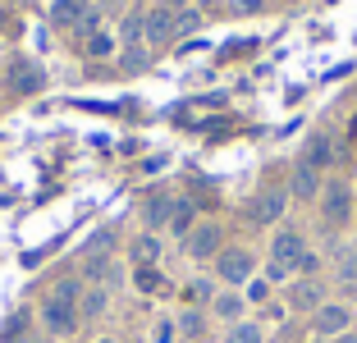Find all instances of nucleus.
<instances>
[{"label":"nucleus","mask_w":357,"mask_h":343,"mask_svg":"<svg viewBox=\"0 0 357 343\" xmlns=\"http://www.w3.org/2000/svg\"><path fill=\"white\" fill-rule=\"evenodd\" d=\"M215 275H220L225 284H248V280H252V252L225 247L220 257H215Z\"/></svg>","instance_id":"1"},{"label":"nucleus","mask_w":357,"mask_h":343,"mask_svg":"<svg viewBox=\"0 0 357 343\" xmlns=\"http://www.w3.org/2000/svg\"><path fill=\"white\" fill-rule=\"evenodd\" d=\"M42 325L55 334V339H69V334H74V325H78V307H74V302H60V298H46Z\"/></svg>","instance_id":"2"},{"label":"nucleus","mask_w":357,"mask_h":343,"mask_svg":"<svg viewBox=\"0 0 357 343\" xmlns=\"http://www.w3.org/2000/svg\"><path fill=\"white\" fill-rule=\"evenodd\" d=\"M353 211V192L344 183H321V220L326 224H344Z\"/></svg>","instance_id":"3"},{"label":"nucleus","mask_w":357,"mask_h":343,"mask_svg":"<svg viewBox=\"0 0 357 343\" xmlns=\"http://www.w3.org/2000/svg\"><path fill=\"white\" fill-rule=\"evenodd\" d=\"M142 37H147L151 46H165L178 37V14L169 10V5H156V10H147V28H142Z\"/></svg>","instance_id":"4"},{"label":"nucleus","mask_w":357,"mask_h":343,"mask_svg":"<svg viewBox=\"0 0 357 343\" xmlns=\"http://www.w3.org/2000/svg\"><path fill=\"white\" fill-rule=\"evenodd\" d=\"M284 206H289V192L266 188V192H257L252 206H248V220H252V224H275V220L284 215Z\"/></svg>","instance_id":"5"},{"label":"nucleus","mask_w":357,"mask_h":343,"mask_svg":"<svg viewBox=\"0 0 357 343\" xmlns=\"http://www.w3.org/2000/svg\"><path fill=\"white\" fill-rule=\"evenodd\" d=\"M5 78H10V92H19V96H32V92H42V83H46L42 64H32V60H14Z\"/></svg>","instance_id":"6"},{"label":"nucleus","mask_w":357,"mask_h":343,"mask_svg":"<svg viewBox=\"0 0 357 343\" xmlns=\"http://www.w3.org/2000/svg\"><path fill=\"white\" fill-rule=\"evenodd\" d=\"M303 252H307V243H303L298 229H284V234H275V243H271V261H280V266H289V270L303 261Z\"/></svg>","instance_id":"7"},{"label":"nucleus","mask_w":357,"mask_h":343,"mask_svg":"<svg viewBox=\"0 0 357 343\" xmlns=\"http://www.w3.org/2000/svg\"><path fill=\"white\" fill-rule=\"evenodd\" d=\"M348 307H339V302H326L321 312L312 316V325H316V334H330V339H339V334H348Z\"/></svg>","instance_id":"8"},{"label":"nucleus","mask_w":357,"mask_h":343,"mask_svg":"<svg viewBox=\"0 0 357 343\" xmlns=\"http://www.w3.org/2000/svg\"><path fill=\"white\" fill-rule=\"evenodd\" d=\"M289 307H294V312H321V307H326V289L316 280H298L294 289H289Z\"/></svg>","instance_id":"9"},{"label":"nucleus","mask_w":357,"mask_h":343,"mask_svg":"<svg viewBox=\"0 0 357 343\" xmlns=\"http://www.w3.org/2000/svg\"><path fill=\"white\" fill-rule=\"evenodd\" d=\"M289 192H294V197H321V169L316 165H307V160H298L294 165V178H289Z\"/></svg>","instance_id":"10"},{"label":"nucleus","mask_w":357,"mask_h":343,"mask_svg":"<svg viewBox=\"0 0 357 343\" xmlns=\"http://www.w3.org/2000/svg\"><path fill=\"white\" fill-rule=\"evenodd\" d=\"M215 247H220V229L215 224H192V234H188L192 257H215Z\"/></svg>","instance_id":"11"},{"label":"nucleus","mask_w":357,"mask_h":343,"mask_svg":"<svg viewBox=\"0 0 357 343\" xmlns=\"http://www.w3.org/2000/svg\"><path fill=\"white\" fill-rule=\"evenodd\" d=\"M87 10H92L87 0H55V5H51V23H55V28H69V32H74V23L83 19Z\"/></svg>","instance_id":"12"},{"label":"nucleus","mask_w":357,"mask_h":343,"mask_svg":"<svg viewBox=\"0 0 357 343\" xmlns=\"http://www.w3.org/2000/svg\"><path fill=\"white\" fill-rule=\"evenodd\" d=\"M174 206H178L174 197H151V201H147V211H142V224H147V229H160V224H169Z\"/></svg>","instance_id":"13"},{"label":"nucleus","mask_w":357,"mask_h":343,"mask_svg":"<svg viewBox=\"0 0 357 343\" xmlns=\"http://www.w3.org/2000/svg\"><path fill=\"white\" fill-rule=\"evenodd\" d=\"M105 302H110L105 289H87L83 298H78V321H96V316L105 312Z\"/></svg>","instance_id":"14"},{"label":"nucleus","mask_w":357,"mask_h":343,"mask_svg":"<svg viewBox=\"0 0 357 343\" xmlns=\"http://www.w3.org/2000/svg\"><path fill=\"white\" fill-rule=\"evenodd\" d=\"M202 330H206L202 312H178L174 316V334H183V339H202Z\"/></svg>","instance_id":"15"},{"label":"nucleus","mask_w":357,"mask_h":343,"mask_svg":"<svg viewBox=\"0 0 357 343\" xmlns=\"http://www.w3.org/2000/svg\"><path fill=\"white\" fill-rule=\"evenodd\" d=\"M215 316H220V321H234V325H238V316H243V298H238V293H220V298H215Z\"/></svg>","instance_id":"16"},{"label":"nucleus","mask_w":357,"mask_h":343,"mask_svg":"<svg viewBox=\"0 0 357 343\" xmlns=\"http://www.w3.org/2000/svg\"><path fill=\"white\" fill-rule=\"evenodd\" d=\"M330 160H335V142H330V137H312V151H307V165H330Z\"/></svg>","instance_id":"17"},{"label":"nucleus","mask_w":357,"mask_h":343,"mask_svg":"<svg viewBox=\"0 0 357 343\" xmlns=\"http://www.w3.org/2000/svg\"><path fill=\"white\" fill-rule=\"evenodd\" d=\"M133 257H137V266H156V257H160V243L151 238V234H142V238L133 243Z\"/></svg>","instance_id":"18"},{"label":"nucleus","mask_w":357,"mask_h":343,"mask_svg":"<svg viewBox=\"0 0 357 343\" xmlns=\"http://www.w3.org/2000/svg\"><path fill=\"white\" fill-rule=\"evenodd\" d=\"M192 215H197V206H192V201H178L174 215H169V229H174V234H192Z\"/></svg>","instance_id":"19"},{"label":"nucleus","mask_w":357,"mask_h":343,"mask_svg":"<svg viewBox=\"0 0 357 343\" xmlns=\"http://www.w3.org/2000/svg\"><path fill=\"white\" fill-rule=\"evenodd\" d=\"M133 289H137V293H156V289H160L156 266H137V270H133Z\"/></svg>","instance_id":"20"},{"label":"nucleus","mask_w":357,"mask_h":343,"mask_svg":"<svg viewBox=\"0 0 357 343\" xmlns=\"http://www.w3.org/2000/svg\"><path fill=\"white\" fill-rule=\"evenodd\" d=\"M51 298H60V302H74V307H78V298H83V284H78L74 275H69V280H60V284L51 289Z\"/></svg>","instance_id":"21"},{"label":"nucleus","mask_w":357,"mask_h":343,"mask_svg":"<svg viewBox=\"0 0 357 343\" xmlns=\"http://www.w3.org/2000/svg\"><path fill=\"white\" fill-rule=\"evenodd\" d=\"M110 51H115V37H110V32H96V37H87V55H92V60H105Z\"/></svg>","instance_id":"22"},{"label":"nucleus","mask_w":357,"mask_h":343,"mask_svg":"<svg viewBox=\"0 0 357 343\" xmlns=\"http://www.w3.org/2000/svg\"><path fill=\"white\" fill-rule=\"evenodd\" d=\"M229 343H261V330H257V325H248V321H238L229 330Z\"/></svg>","instance_id":"23"},{"label":"nucleus","mask_w":357,"mask_h":343,"mask_svg":"<svg viewBox=\"0 0 357 343\" xmlns=\"http://www.w3.org/2000/svg\"><path fill=\"white\" fill-rule=\"evenodd\" d=\"M142 28H147V14H128L119 32H124V42H137V37H142Z\"/></svg>","instance_id":"24"},{"label":"nucleus","mask_w":357,"mask_h":343,"mask_svg":"<svg viewBox=\"0 0 357 343\" xmlns=\"http://www.w3.org/2000/svg\"><path fill=\"white\" fill-rule=\"evenodd\" d=\"M96 28H101V14H96V10H87L83 19L74 23V32H78V37H96Z\"/></svg>","instance_id":"25"},{"label":"nucleus","mask_w":357,"mask_h":343,"mask_svg":"<svg viewBox=\"0 0 357 343\" xmlns=\"http://www.w3.org/2000/svg\"><path fill=\"white\" fill-rule=\"evenodd\" d=\"M83 275H87V280H101V275H110V257H87Z\"/></svg>","instance_id":"26"},{"label":"nucleus","mask_w":357,"mask_h":343,"mask_svg":"<svg viewBox=\"0 0 357 343\" xmlns=\"http://www.w3.org/2000/svg\"><path fill=\"white\" fill-rule=\"evenodd\" d=\"M202 28V14L197 10H183L178 14V37H188V32H197Z\"/></svg>","instance_id":"27"},{"label":"nucleus","mask_w":357,"mask_h":343,"mask_svg":"<svg viewBox=\"0 0 357 343\" xmlns=\"http://www.w3.org/2000/svg\"><path fill=\"white\" fill-rule=\"evenodd\" d=\"M151 343H174V321H160L156 334H151Z\"/></svg>","instance_id":"28"},{"label":"nucleus","mask_w":357,"mask_h":343,"mask_svg":"<svg viewBox=\"0 0 357 343\" xmlns=\"http://www.w3.org/2000/svg\"><path fill=\"white\" fill-rule=\"evenodd\" d=\"M266 293H271L266 280H248V298H252V302H266Z\"/></svg>","instance_id":"29"},{"label":"nucleus","mask_w":357,"mask_h":343,"mask_svg":"<svg viewBox=\"0 0 357 343\" xmlns=\"http://www.w3.org/2000/svg\"><path fill=\"white\" fill-rule=\"evenodd\" d=\"M284 280H289V266L271 261V270H266V284H284Z\"/></svg>","instance_id":"30"},{"label":"nucleus","mask_w":357,"mask_h":343,"mask_svg":"<svg viewBox=\"0 0 357 343\" xmlns=\"http://www.w3.org/2000/svg\"><path fill=\"white\" fill-rule=\"evenodd\" d=\"M316 266H321V261H316V257H312V252H303V261H298L294 270H303V275H312V270H316Z\"/></svg>","instance_id":"31"},{"label":"nucleus","mask_w":357,"mask_h":343,"mask_svg":"<svg viewBox=\"0 0 357 343\" xmlns=\"http://www.w3.org/2000/svg\"><path fill=\"white\" fill-rule=\"evenodd\" d=\"M142 64H147V55H142V51H128L124 55V69H142Z\"/></svg>","instance_id":"32"},{"label":"nucleus","mask_w":357,"mask_h":343,"mask_svg":"<svg viewBox=\"0 0 357 343\" xmlns=\"http://www.w3.org/2000/svg\"><path fill=\"white\" fill-rule=\"evenodd\" d=\"M238 10H261V0H238Z\"/></svg>","instance_id":"33"},{"label":"nucleus","mask_w":357,"mask_h":343,"mask_svg":"<svg viewBox=\"0 0 357 343\" xmlns=\"http://www.w3.org/2000/svg\"><path fill=\"white\" fill-rule=\"evenodd\" d=\"M335 343H357V334H339V339Z\"/></svg>","instance_id":"34"},{"label":"nucleus","mask_w":357,"mask_h":343,"mask_svg":"<svg viewBox=\"0 0 357 343\" xmlns=\"http://www.w3.org/2000/svg\"><path fill=\"white\" fill-rule=\"evenodd\" d=\"M92 343H115V339H92Z\"/></svg>","instance_id":"35"},{"label":"nucleus","mask_w":357,"mask_h":343,"mask_svg":"<svg viewBox=\"0 0 357 343\" xmlns=\"http://www.w3.org/2000/svg\"><path fill=\"white\" fill-rule=\"evenodd\" d=\"M0 23H5V5H0Z\"/></svg>","instance_id":"36"},{"label":"nucleus","mask_w":357,"mask_h":343,"mask_svg":"<svg viewBox=\"0 0 357 343\" xmlns=\"http://www.w3.org/2000/svg\"><path fill=\"white\" fill-rule=\"evenodd\" d=\"M353 266H357V257H353Z\"/></svg>","instance_id":"37"}]
</instances>
